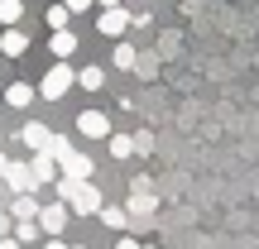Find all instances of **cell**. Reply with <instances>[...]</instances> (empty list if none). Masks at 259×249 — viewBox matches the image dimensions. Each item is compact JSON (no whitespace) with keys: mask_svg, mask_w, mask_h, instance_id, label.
Listing matches in <instances>:
<instances>
[{"mask_svg":"<svg viewBox=\"0 0 259 249\" xmlns=\"http://www.w3.org/2000/svg\"><path fill=\"white\" fill-rule=\"evenodd\" d=\"M0 53H5V38H0Z\"/></svg>","mask_w":259,"mask_h":249,"instance_id":"f546056e","label":"cell"},{"mask_svg":"<svg viewBox=\"0 0 259 249\" xmlns=\"http://www.w3.org/2000/svg\"><path fill=\"white\" fill-rule=\"evenodd\" d=\"M125 216H130V206H101V221L111 230H125Z\"/></svg>","mask_w":259,"mask_h":249,"instance_id":"44dd1931","label":"cell"},{"mask_svg":"<svg viewBox=\"0 0 259 249\" xmlns=\"http://www.w3.org/2000/svg\"><path fill=\"white\" fill-rule=\"evenodd\" d=\"M38 211H44V206L34 202V192H19L15 206H10V216H15V221H38Z\"/></svg>","mask_w":259,"mask_h":249,"instance_id":"8fae6325","label":"cell"},{"mask_svg":"<svg viewBox=\"0 0 259 249\" xmlns=\"http://www.w3.org/2000/svg\"><path fill=\"white\" fill-rule=\"evenodd\" d=\"M34 96H38V91H34L29 82H10V86H5V106H15V111H24Z\"/></svg>","mask_w":259,"mask_h":249,"instance_id":"4fadbf2b","label":"cell"},{"mask_svg":"<svg viewBox=\"0 0 259 249\" xmlns=\"http://www.w3.org/2000/svg\"><path fill=\"white\" fill-rule=\"evenodd\" d=\"M5 235H10V216H0V240H5Z\"/></svg>","mask_w":259,"mask_h":249,"instance_id":"d4e9b609","label":"cell"},{"mask_svg":"<svg viewBox=\"0 0 259 249\" xmlns=\"http://www.w3.org/2000/svg\"><path fill=\"white\" fill-rule=\"evenodd\" d=\"M19 134H24V144L34 148V154H38V148H48V144H53V129H48V125H38V120H29L24 129H19Z\"/></svg>","mask_w":259,"mask_h":249,"instance_id":"30bf717a","label":"cell"},{"mask_svg":"<svg viewBox=\"0 0 259 249\" xmlns=\"http://www.w3.org/2000/svg\"><path fill=\"white\" fill-rule=\"evenodd\" d=\"M15 240L29 244V240H48V235H44V225H38V221H19L15 225Z\"/></svg>","mask_w":259,"mask_h":249,"instance_id":"d6986e66","label":"cell"},{"mask_svg":"<svg viewBox=\"0 0 259 249\" xmlns=\"http://www.w3.org/2000/svg\"><path fill=\"white\" fill-rule=\"evenodd\" d=\"M67 5H72V15H77V10H87V5H92V0H67Z\"/></svg>","mask_w":259,"mask_h":249,"instance_id":"484cf974","label":"cell"},{"mask_svg":"<svg viewBox=\"0 0 259 249\" xmlns=\"http://www.w3.org/2000/svg\"><path fill=\"white\" fill-rule=\"evenodd\" d=\"M101 5H120V0H101Z\"/></svg>","mask_w":259,"mask_h":249,"instance_id":"83f0119b","label":"cell"},{"mask_svg":"<svg viewBox=\"0 0 259 249\" xmlns=\"http://www.w3.org/2000/svg\"><path fill=\"white\" fill-rule=\"evenodd\" d=\"M0 38H5V53H10V58H19V53H24V48H29V34H24V29H19V24H15V29H5V34H0Z\"/></svg>","mask_w":259,"mask_h":249,"instance_id":"9a60e30c","label":"cell"},{"mask_svg":"<svg viewBox=\"0 0 259 249\" xmlns=\"http://www.w3.org/2000/svg\"><path fill=\"white\" fill-rule=\"evenodd\" d=\"M106 144H111V158H120V163H125V158L139 148V144H135V134H111Z\"/></svg>","mask_w":259,"mask_h":249,"instance_id":"2e32d148","label":"cell"},{"mask_svg":"<svg viewBox=\"0 0 259 249\" xmlns=\"http://www.w3.org/2000/svg\"><path fill=\"white\" fill-rule=\"evenodd\" d=\"M72 249H92V244H72Z\"/></svg>","mask_w":259,"mask_h":249,"instance_id":"f1b7e54d","label":"cell"},{"mask_svg":"<svg viewBox=\"0 0 259 249\" xmlns=\"http://www.w3.org/2000/svg\"><path fill=\"white\" fill-rule=\"evenodd\" d=\"M130 24H135V15H125V5H106V15L96 19V29H101L106 38H120Z\"/></svg>","mask_w":259,"mask_h":249,"instance_id":"3957f363","label":"cell"},{"mask_svg":"<svg viewBox=\"0 0 259 249\" xmlns=\"http://www.w3.org/2000/svg\"><path fill=\"white\" fill-rule=\"evenodd\" d=\"M44 249H72V244H63L58 235H48V240H44Z\"/></svg>","mask_w":259,"mask_h":249,"instance_id":"603a6c76","label":"cell"},{"mask_svg":"<svg viewBox=\"0 0 259 249\" xmlns=\"http://www.w3.org/2000/svg\"><path fill=\"white\" fill-rule=\"evenodd\" d=\"M29 163H34V173H38V182H58V173H63V163H58V158L48 154V148H38V154L29 158Z\"/></svg>","mask_w":259,"mask_h":249,"instance_id":"9c48e42d","label":"cell"},{"mask_svg":"<svg viewBox=\"0 0 259 249\" xmlns=\"http://www.w3.org/2000/svg\"><path fill=\"white\" fill-rule=\"evenodd\" d=\"M67 211H72L67 202L44 206V211H38V225H44V235H63V230H67Z\"/></svg>","mask_w":259,"mask_h":249,"instance_id":"8992f818","label":"cell"},{"mask_svg":"<svg viewBox=\"0 0 259 249\" xmlns=\"http://www.w3.org/2000/svg\"><path fill=\"white\" fill-rule=\"evenodd\" d=\"M101 82H106L101 67H82V72H77V86H87V91H101Z\"/></svg>","mask_w":259,"mask_h":249,"instance_id":"ffe728a7","label":"cell"},{"mask_svg":"<svg viewBox=\"0 0 259 249\" xmlns=\"http://www.w3.org/2000/svg\"><path fill=\"white\" fill-rule=\"evenodd\" d=\"M72 86H77V72L63 63V58H58V63L44 72V82H38V96H44V101H63V96L72 91Z\"/></svg>","mask_w":259,"mask_h":249,"instance_id":"7a4b0ae2","label":"cell"},{"mask_svg":"<svg viewBox=\"0 0 259 249\" xmlns=\"http://www.w3.org/2000/svg\"><path fill=\"white\" fill-rule=\"evenodd\" d=\"M0 177H10V158L5 154H0Z\"/></svg>","mask_w":259,"mask_h":249,"instance_id":"4316f807","label":"cell"},{"mask_svg":"<svg viewBox=\"0 0 259 249\" xmlns=\"http://www.w3.org/2000/svg\"><path fill=\"white\" fill-rule=\"evenodd\" d=\"M0 249H19V240H15V235H5V240H0Z\"/></svg>","mask_w":259,"mask_h":249,"instance_id":"cb8c5ba5","label":"cell"},{"mask_svg":"<svg viewBox=\"0 0 259 249\" xmlns=\"http://www.w3.org/2000/svg\"><path fill=\"white\" fill-rule=\"evenodd\" d=\"M5 182H10V192H34V187H44V182H38V173H34V163H10V177H5Z\"/></svg>","mask_w":259,"mask_h":249,"instance_id":"5b68a950","label":"cell"},{"mask_svg":"<svg viewBox=\"0 0 259 249\" xmlns=\"http://www.w3.org/2000/svg\"><path fill=\"white\" fill-rule=\"evenodd\" d=\"M44 19H48V29H67V19H72V5H67V0H63V5H48V10H44Z\"/></svg>","mask_w":259,"mask_h":249,"instance_id":"e0dca14e","label":"cell"},{"mask_svg":"<svg viewBox=\"0 0 259 249\" xmlns=\"http://www.w3.org/2000/svg\"><path fill=\"white\" fill-rule=\"evenodd\" d=\"M144 249H154V244H144Z\"/></svg>","mask_w":259,"mask_h":249,"instance_id":"4dcf8cb0","label":"cell"},{"mask_svg":"<svg viewBox=\"0 0 259 249\" xmlns=\"http://www.w3.org/2000/svg\"><path fill=\"white\" fill-rule=\"evenodd\" d=\"M19 19H24V5H19V0H0V24L15 29Z\"/></svg>","mask_w":259,"mask_h":249,"instance_id":"ac0fdd59","label":"cell"},{"mask_svg":"<svg viewBox=\"0 0 259 249\" xmlns=\"http://www.w3.org/2000/svg\"><path fill=\"white\" fill-rule=\"evenodd\" d=\"M115 249H144L139 240H130V235H120V240H115Z\"/></svg>","mask_w":259,"mask_h":249,"instance_id":"7402d4cb","label":"cell"},{"mask_svg":"<svg viewBox=\"0 0 259 249\" xmlns=\"http://www.w3.org/2000/svg\"><path fill=\"white\" fill-rule=\"evenodd\" d=\"M58 202H67L77 216H101V206H106L92 177H87V182L82 177H58Z\"/></svg>","mask_w":259,"mask_h":249,"instance_id":"6da1fadb","label":"cell"},{"mask_svg":"<svg viewBox=\"0 0 259 249\" xmlns=\"http://www.w3.org/2000/svg\"><path fill=\"white\" fill-rule=\"evenodd\" d=\"M58 163H63V177H82V182H87V177L96 173V163H92L87 154H77V148H67V154L58 158Z\"/></svg>","mask_w":259,"mask_h":249,"instance_id":"52a82bcc","label":"cell"},{"mask_svg":"<svg viewBox=\"0 0 259 249\" xmlns=\"http://www.w3.org/2000/svg\"><path fill=\"white\" fill-rule=\"evenodd\" d=\"M111 63H115V67L125 72V67H135V63H139V48H135V43H125V38H120V43L111 48Z\"/></svg>","mask_w":259,"mask_h":249,"instance_id":"5bb4252c","label":"cell"},{"mask_svg":"<svg viewBox=\"0 0 259 249\" xmlns=\"http://www.w3.org/2000/svg\"><path fill=\"white\" fill-rule=\"evenodd\" d=\"M48 53H53V58L77 53V34H72V29H53V38H48Z\"/></svg>","mask_w":259,"mask_h":249,"instance_id":"7c38bea8","label":"cell"},{"mask_svg":"<svg viewBox=\"0 0 259 249\" xmlns=\"http://www.w3.org/2000/svg\"><path fill=\"white\" fill-rule=\"evenodd\" d=\"M130 216H149L158 206V196H154V187H149V177H135V192H130Z\"/></svg>","mask_w":259,"mask_h":249,"instance_id":"277c9868","label":"cell"},{"mask_svg":"<svg viewBox=\"0 0 259 249\" xmlns=\"http://www.w3.org/2000/svg\"><path fill=\"white\" fill-rule=\"evenodd\" d=\"M77 129H82L87 139H111V120H106L101 111H82L77 115Z\"/></svg>","mask_w":259,"mask_h":249,"instance_id":"ba28073f","label":"cell"}]
</instances>
